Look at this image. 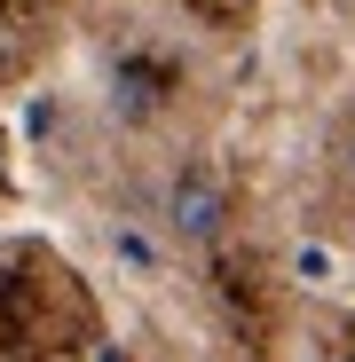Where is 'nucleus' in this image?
I'll use <instances>...</instances> for the list:
<instances>
[{
  "label": "nucleus",
  "instance_id": "f257e3e1",
  "mask_svg": "<svg viewBox=\"0 0 355 362\" xmlns=\"http://www.w3.org/2000/svg\"><path fill=\"white\" fill-rule=\"evenodd\" d=\"M166 228L182 236V245H213L229 228V189H221L213 165H182L166 181Z\"/></svg>",
  "mask_w": 355,
  "mask_h": 362
}]
</instances>
